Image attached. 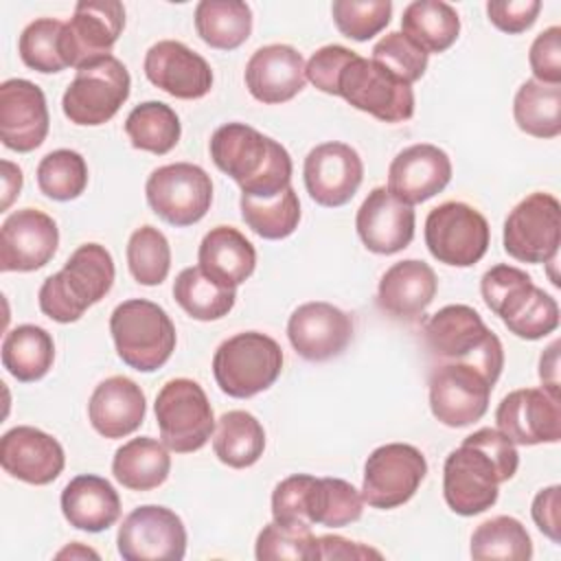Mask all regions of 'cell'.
<instances>
[{"label":"cell","instance_id":"obj_1","mask_svg":"<svg viewBox=\"0 0 561 561\" xmlns=\"http://www.w3.org/2000/svg\"><path fill=\"white\" fill-rule=\"evenodd\" d=\"M519 467V454L500 430L482 427L469 434L443 465V495L447 506L462 517L484 513L497 502L500 484Z\"/></svg>","mask_w":561,"mask_h":561},{"label":"cell","instance_id":"obj_2","mask_svg":"<svg viewBox=\"0 0 561 561\" xmlns=\"http://www.w3.org/2000/svg\"><path fill=\"white\" fill-rule=\"evenodd\" d=\"M208 149L215 167L241 186V195L267 199L291 186L289 151L245 123L217 127Z\"/></svg>","mask_w":561,"mask_h":561},{"label":"cell","instance_id":"obj_3","mask_svg":"<svg viewBox=\"0 0 561 561\" xmlns=\"http://www.w3.org/2000/svg\"><path fill=\"white\" fill-rule=\"evenodd\" d=\"M114 259L101 243L79 245L57 274H50L37 294L44 316L59 324L77 322L114 285Z\"/></svg>","mask_w":561,"mask_h":561},{"label":"cell","instance_id":"obj_4","mask_svg":"<svg viewBox=\"0 0 561 561\" xmlns=\"http://www.w3.org/2000/svg\"><path fill=\"white\" fill-rule=\"evenodd\" d=\"M425 348L438 362H465L478 366L493 381L504 368L500 337L469 305H447L423 324Z\"/></svg>","mask_w":561,"mask_h":561},{"label":"cell","instance_id":"obj_5","mask_svg":"<svg viewBox=\"0 0 561 561\" xmlns=\"http://www.w3.org/2000/svg\"><path fill=\"white\" fill-rule=\"evenodd\" d=\"M110 333L123 364L138 373L162 368L175 348V327L167 311L145 298L116 305L110 316Z\"/></svg>","mask_w":561,"mask_h":561},{"label":"cell","instance_id":"obj_6","mask_svg":"<svg viewBox=\"0 0 561 561\" xmlns=\"http://www.w3.org/2000/svg\"><path fill=\"white\" fill-rule=\"evenodd\" d=\"M283 370V348L261 331H243L224 340L213 357V375L221 392L250 399L267 390Z\"/></svg>","mask_w":561,"mask_h":561},{"label":"cell","instance_id":"obj_7","mask_svg":"<svg viewBox=\"0 0 561 561\" xmlns=\"http://www.w3.org/2000/svg\"><path fill=\"white\" fill-rule=\"evenodd\" d=\"M160 438L175 454L202 449L213 432L215 416L204 388L186 377L167 381L153 403Z\"/></svg>","mask_w":561,"mask_h":561},{"label":"cell","instance_id":"obj_8","mask_svg":"<svg viewBox=\"0 0 561 561\" xmlns=\"http://www.w3.org/2000/svg\"><path fill=\"white\" fill-rule=\"evenodd\" d=\"M131 88L129 72L114 55L101 57L77 70L75 79L64 92V116L83 127H96L114 118L127 101Z\"/></svg>","mask_w":561,"mask_h":561},{"label":"cell","instance_id":"obj_9","mask_svg":"<svg viewBox=\"0 0 561 561\" xmlns=\"http://www.w3.org/2000/svg\"><path fill=\"white\" fill-rule=\"evenodd\" d=\"M337 96L383 123H403L414 114L412 85L381 64L355 55L337 79Z\"/></svg>","mask_w":561,"mask_h":561},{"label":"cell","instance_id":"obj_10","mask_svg":"<svg viewBox=\"0 0 561 561\" xmlns=\"http://www.w3.org/2000/svg\"><path fill=\"white\" fill-rule=\"evenodd\" d=\"M489 241V221L465 202H443L425 219V245L438 263L471 267L486 254Z\"/></svg>","mask_w":561,"mask_h":561},{"label":"cell","instance_id":"obj_11","mask_svg":"<svg viewBox=\"0 0 561 561\" xmlns=\"http://www.w3.org/2000/svg\"><path fill=\"white\" fill-rule=\"evenodd\" d=\"M147 204L167 224L175 228L193 226L210 208V175L191 162H173L151 171L145 184Z\"/></svg>","mask_w":561,"mask_h":561},{"label":"cell","instance_id":"obj_12","mask_svg":"<svg viewBox=\"0 0 561 561\" xmlns=\"http://www.w3.org/2000/svg\"><path fill=\"white\" fill-rule=\"evenodd\" d=\"M493 386L473 364L438 362L430 375V410L447 427H467L486 414Z\"/></svg>","mask_w":561,"mask_h":561},{"label":"cell","instance_id":"obj_13","mask_svg":"<svg viewBox=\"0 0 561 561\" xmlns=\"http://www.w3.org/2000/svg\"><path fill=\"white\" fill-rule=\"evenodd\" d=\"M427 476V460L414 445L386 443L364 465L362 497L368 506L390 511L405 504Z\"/></svg>","mask_w":561,"mask_h":561},{"label":"cell","instance_id":"obj_14","mask_svg":"<svg viewBox=\"0 0 561 561\" xmlns=\"http://www.w3.org/2000/svg\"><path fill=\"white\" fill-rule=\"evenodd\" d=\"M504 250L522 263H548L559 254L561 204L550 193L526 195L504 221Z\"/></svg>","mask_w":561,"mask_h":561},{"label":"cell","instance_id":"obj_15","mask_svg":"<svg viewBox=\"0 0 561 561\" xmlns=\"http://www.w3.org/2000/svg\"><path fill=\"white\" fill-rule=\"evenodd\" d=\"M116 548L125 561H180L186 554V528L171 508L145 504L123 519Z\"/></svg>","mask_w":561,"mask_h":561},{"label":"cell","instance_id":"obj_16","mask_svg":"<svg viewBox=\"0 0 561 561\" xmlns=\"http://www.w3.org/2000/svg\"><path fill=\"white\" fill-rule=\"evenodd\" d=\"M125 28V7L118 0H81L61 33V55L68 66L81 68L112 53Z\"/></svg>","mask_w":561,"mask_h":561},{"label":"cell","instance_id":"obj_17","mask_svg":"<svg viewBox=\"0 0 561 561\" xmlns=\"http://www.w3.org/2000/svg\"><path fill=\"white\" fill-rule=\"evenodd\" d=\"M302 178L305 188L316 204L337 208L355 197L364 180V162L351 145L331 140L307 153Z\"/></svg>","mask_w":561,"mask_h":561},{"label":"cell","instance_id":"obj_18","mask_svg":"<svg viewBox=\"0 0 561 561\" xmlns=\"http://www.w3.org/2000/svg\"><path fill=\"white\" fill-rule=\"evenodd\" d=\"M287 337L302 359L327 362L342 355L353 340V318L324 300L305 302L291 311Z\"/></svg>","mask_w":561,"mask_h":561},{"label":"cell","instance_id":"obj_19","mask_svg":"<svg viewBox=\"0 0 561 561\" xmlns=\"http://www.w3.org/2000/svg\"><path fill=\"white\" fill-rule=\"evenodd\" d=\"M497 430L515 445L559 443L561 408L559 397L543 388H519L508 392L495 410Z\"/></svg>","mask_w":561,"mask_h":561},{"label":"cell","instance_id":"obj_20","mask_svg":"<svg viewBox=\"0 0 561 561\" xmlns=\"http://www.w3.org/2000/svg\"><path fill=\"white\" fill-rule=\"evenodd\" d=\"M57 245L59 230L55 219L37 208H20L0 228V270H39L55 256Z\"/></svg>","mask_w":561,"mask_h":561},{"label":"cell","instance_id":"obj_21","mask_svg":"<svg viewBox=\"0 0 561 561\" xmlns=\"http://www.w3.org/2000/svg\"><path fill=\"white\" fill-rule=\"evenodd\" d=\"M50 116L46 96L28 79H7L0 85V138L18 153L37 149L48 134Z\"/></svg>","mask_w":561,"mask_h":561},{"label":"cell","instance_id":"obj_22","mask_svg":"<svg viewBox=\"0 0 561 561\" xmlns=\"http://www.w3.org/2000/svg\"><path fill=\"white\" fill-rule=\"evenodd\" d=\"M147 79L175 99H202L213 88V70L208 61L175 39L153 44L145 55Z\"/></svg>","mask_w":561,"mask_h":561},{"label":"cell","instance_id":"obj_23","mask_svg":"<svg viewBox=\"0 0 561 561\" xmlns=\"http://www.w3.org/2000/svg\"><path fill=\"white\" fill-rule=\"evenodd\" d=\"M414 208L397 199L386 186H375L355 215L362 243L375 254H397L414 239Z\"/></svg>","mask_w":561,"mask_h":561},{"label":"cell","instance_id":"obj_24","mask_svg":"<svg viewBox=\"0 0 561 561\" xmlns=\"http://www.w3.org/2000/svg\"><path fill=\"white\" fill-rule=\"evenodd\" d=\"M451 180L449 156L430 142L410 145L394 156L388 169V191L414 206L438 195Z\"/></svg>","mask_w":561,"mask_h":561},{"label":"cell","instance_id":"obj_25","mask_svg":"<svg viewBox=\"0 0 561 561\" xmlns=\"http://www.w3.org/2000/svg\"><path fill=\"white\" fill-rule=\"evenodd\" d=\"M0 465L9 476L42 486L59 478L66 456L59 440L50 434L31 425H18L0 438Z\"/></svg>","mask_w":561,"mask_h":561},{"label":"cell","instance_id":"obj_26","mask_svg":"<svg viewBox=\"0 0 561 561\" xmlns=\"http://www.w3.org/2000/svg\"><path fill=\"white\" fill-rule=\"evenodd\" d=\"M245 88L267 105L291 101L307 83L305 59L289 44H267L245 64Z\"/></svg>","mask_w":561,"mask_h":561},{"label":"cell","instance_id":"obj_27","mask_svg":"<svg viewBox=\"0 0 561 561\" xmlns=\"http://www.w3.org/2000/svg\"><path fill=\"white\" fill-rule=\"evenodd\" d=\"M145 412V392L134 379L123 375L103 379L88 401V419L105 438H123L134 434L142 425Z\"/></svg>","mask_w":561,"mask_h":561},{"label":"cell","instance_id":"obj_28","mask_svg":"<svg viewBox=\"0 0 561 561\" xmlns=\"http://www.w3.org/2000/svg\"><path fill=\"white\" fill-rule=\"evenodd\" d=\"M438 289L434 270L419 259L390 265L377 287V305L397 320H416L425 313Z\"/></svg>","mask_w":561,"mask_h":561},{"label":"cell","instance_id":"obj_29","mask_svg":"<svg viewBox=\"0 0 561 561\" xmlns=\"http://www.w3.org/2000/svg\"><path fill=\"white\" fill-rule=\"evenodd\" d=\"M61 513L72 528L101 533L114 526L121 517V497L110 480L83 473L64 486Z\"/></svg>","mask_w":561,"mask_h":561},{"label":"cell","instance_id":"obj_30","mask_svg":"<svg viewBox=\"0 0 561 561\" xmlns=\"http://www.w3.org/2000/svg\"><path fill=\"white\" fill-rule=\"evenodd\" d=\"M199 267L224 287L237 289L256 267L254 245L232 226H217L208 230L197 252Z\"/></svg>","mask_w":561,"mask_h":561},{"label":"cell","instance_id":"obj_31","mask_svg":"<svg viewBox=\"0 0 561 561\" xmlns=\"http://www.w3.org/2000/svg\"><path fill=\"white\" fill-rule=\"evenodd\" d=\"M171 471V456L164 443L138 436L123 443L112 460V473L129 491L158 489Z\"/></svg>","mask_w":561,"mask_h":561},{"label":"cell","instance_id":"obj_32","mask_svg":"<svg viewBox=\"0 0 561 561\" xmlns=\"http://www.w3.org/2000/svg\"><path fill=\"white\" fill-rule=\"evenodd\" d=\"M401 33L430 53H445L460 33L456 9L443 0H414L403 9Z\"/></svg>","mask_w":561,"mask_h":561},{"label":"cell","instance_id":"obj_33","mask_svg":"<svg viewBox=\"0 0 561 561\" xmlns=\"http://www.w3.org/2000/svg\"><path fill=\"white\" fill-rule=\"evenodd\" d=\"M55 362V342L37 324H20L2 340V366L22 383L42 379Z\"/></svg>","mask_w":561,"mask_h":561},{"label":"cell","instance_id":"obj_34","mask_svg":"<svg viewBox=\"0 0 561 561\" xmlns=\"http://www.w3.org/2000/svg\"><path fill=\"white\" fill-rule=\"evenodd\" d=\"M195 31L210 48L234 50L252 33V11L241 0H202L195 7Z\"/></svg>","mask_w":561,"mask_h":561},{"label":"cell","instance_id":"obj_35","mask_svg":"<svg viewBox=\"0 0 561 561\" xmlns=\"http://www.w3.org/2000/svg\"><path fill=\"white\" fill-rule=\"evenodd\" d=\"M213 449L215 456L232 469L252 467L265 449L263 425L254 414L245 410L224 412L217 421Z\"/></svg>","mask_w":561,"mask_h":561},{"label":"cell","instance_id":"obj_36","mask_svg":"<svg viewBox=\"0 0 561 561\" xmlns=\"http://www.w3.org/2000/svg\"><path fill=\"white\" fill-rule=\"evenodd\" d=\"M517 127L535 138H557L561 134V85L528 79L513 101Z\"/></svg>","mask_w":561,"mask_h":561},{"label":"cell","instance_id":"obj_37","mask_svg":"<svg viewBox=\"0 0 561 561\" xmlns=\"http://www.w3.org/2000/svg\"><path fill=\"white\" fill-rule=\"evenodd\" d=\"M175 302L193 318L202 322L219 320L234 307L237 291L213 280L199 265L184 267L173 283Z\"/></svg>","mask_w":561,"mask_h":561},{"label":"cell","instance_id":"obj_38","mask_svg":"<svg viewBox=\"0 0 561 561\" xmlns=\"http://www.w3.org/2000/svg\"><path fill=\"white\" fill-rule=\"evenodd\" d=\"M125 134L134 149L164 156L178 145L182 125L171 105L162 101H145L127 114Z\"/></svg>","mask_w":561,"mask_h":561},{"label":"cell","instance_id":"obj_39","mask_svg":"<svg viewBox=\"0 0 561 561\" xmlns=\"http://www.w3.org/2000/svg\"><path fill=\"white\" fill-rule=\"evenodd\" d=\"M239 206L245 226L270 241L289 237L300 221V202L291 186L267 199L241 195Z\"/></svg>","mask_w":561,"mask_h":561},{"label":"cell","instance_id":"obj_40","mask_svg":"<svg viewBox=\"0 0 561 561\" xmlns=\"http://www.w3.org/2000/svg\"><path fill=\"white\" fill-rule=\"evenodd\" d=\"M469 552L473 559L528 561L533 557V541L519 519L511 515H497L482 522L473 530Z\"/></svg>","mask_w":561,"mask_h":561},{"label":"cell","instance_id":"obj_41","mask_svg":"<svg viewBox=\"0 0 561 561\" xmlns=\"http://www.w3.org/2000/svg\"><path fill=\"white\" fill-rule=\"evenodd\" d=\"M39 191L57 202L77 199L88 186V164L79 151L55 149L37 164Z\"/></svg>","mask_w":561,"mask_h":561},{"label":"cell","instance_id":"obj_42","mask_svg":"<svg viewBox=\"0 0 561 561\" xmlns=\"http://www.w3.org/2000/svg\"><path fill=\"white\" fill-rule=\"evenodd\" d=\"M127 267L136 283L160 285L171 270V245L153 226H140L127 241Z\"/></svg>","mask_w":561,"mask_h":561},{"label":"cell","instance_id":"obj_43","mask_svg":"<svg viewBox=\"0 0 561 561\" xmlns=\"http://www.w3.org/2000/svg\"><path fill=\"white\" fill-rule=\"evenodd\" d=\"M535 289L533 278L513 265H493L484 272L480 280V294L486 302V307L504 320L513 318L530 298Z\"/></svg>","mask_w":561,"mask_h":561},{"label":"cell","instance_id":"obj_44","mask_svg":"<svg viewBox=\"0 0 561 561\" xmlns=\"http://www.w3.org/2000/svg\"><path fill=\"white\" fill-rule=\"evenodd\" d=\"M364 497L351 482L342 478H318L311 526L320 524L327 528H342L362 517Z\"/></svg>","mask_w":561,"mask_h":561},{"label":"cell","instance_id":"obj_45","mask_svg":"<svg viewBox=\"0 0 561 561\" xmlns=\"http://www.w3.org/2000/svg\"><path fill=\"white\" fill-rule=\"evenodd\" d=\"M66 22L55 18H39L31 22L18 42V53L24 66L50 75L64 70L68 64L61 55V33Z\"/></svg>","mask_w":561,"mask_h":561},{"label":"cell","instance_id":"obj_46","mask_svg":"<svg viewBox=\"0 0 561 561\" xmlns=\"http://www.w3.org/2000/svg\"><path fill=\"white\" fill-rule=\"evenodd\" d=\"M254 557L259 561H274V559H302L316 561L318 554V537L311 533L307 524H280L270 522L256 537Z\"/></svg>","mask_w":561,"mask_h":561},{"label":"cell","instance_id":"obj_47","mask_svg":"<svg viewBox=\"0 0 561 561\" xmlns=\"http://www.w3.org/2000/svg\"><path fill=\"white\" fill-rule=\"evenodd\" d=\"M331 15L337 31L355 42H366L383 31L392 15L390 0H335Z\"/></svg>","mask_w":561,"mask_h":561},{"label":"cell","instance_id":"obj_48","mask_svg":"<svg viewBox=\"0 0 561 561\" xmlns=\"http://www.w3.org/2000/svg\"><path fill=\"white\" fill-rule=\"evenodd\" d=\"M427 53L416 46L410 37H405L401 31H392L383 35L373 46V61L381 64L386 70H390L394 77L412 85L425 75L427 68Z\"/></svg>","mask_w":561,"mask_h":561},{"label":"cell","instance_id":"obj_49","mask_svg":"<svg viewBox=\"0 0 561 561\" xmlns=\"http://www.w3.org/2000/svg\"><path fill=\"white\" fill-rule=\"evenodd\" d=\"M318 478L309 473H294L280 480L272 491V517L280 524L311 526V506Z\"/></svg>","mask_w":561,"mask_h":561},{"label":"cell","instance_id":"obj_50","mask_svg":"<svg viewBox=\"0 0 561 561\" xmlns=\"http://www.w3.org/2000/svg\"><path fill=\"white\" fill-rule=\"evenodd\" d=\"M506 329L522 340H541L559 327V305L543 289L535 287L526 305L508 320Z\"/></svg>","mask_w":561,"mask_h":561},{"label":"cell","instance_id":"obj_51","mask_svg":"<svg viewBox=\"0 0 561 561\" xmlns=\"http://www.w3.org/2000/svg\"><path fill=\"white\" fill-rule=\"evenodd\" d=\"M357 53H353L346 46L340 44H329L318 48L307 66H305V77L324 94H335L337 96V79L340 72L344 70V66L355 57Z\"/></svg>","mask_w":561,"mask_h":561},{"label":"cell","instance_id":"obj_52","mask_svg":"<svg viewBox=\"0 0 561 561\" xmlns=\"http://www.w3.org/2000/svg\"><path fill=\"white\" fill-rule=\"evenodd\" d=\"M528 64L537 81L561 85V28L541 31L528 50Z\"/></svg>","mask_w":561,"mask_h":561},{"label":"cell","instance_id":"obj_53","mask_svg":"<svg viewBox=\"0 0 561 561\" xmlns=\"http://www.w3.org/2000/svg\"><path fill=\"white\" fill-rule=\"evenodd\" d=\"M541 11L539 0H491L486 2V15L491 24L508 35L530 28Z\"/></svg>","mask_w":561,"mask_h":561},{"label":"cell","instance_id":"obj_54","mask_svg":"<svg viewBox=\"0 0 561 561\" xmlns=\"http://www.w3.org/2000/svg\"><path fill=\"white\" fill-rule=\"evenodd\" d=\"M533 522L554 543L561 541V486L552 484L541 489L530 506Z\"/></svg>","mask_w":561,"mask_h":561},{"label":"cell","instance_id":"obj_55","mask_svg":"<svg viewBox=\"0 0 561 561\" xmlns=\"http://www.w3.org/2000/svg\"><path fill=\"white\" fill-rule=\"evenodd\" d=\"M318 554L320 559H381L379 550L357 541H348L340 535L318 537Z\"/></svg>","mask_w":561,"mask_h":561},{"label":"cell","instance_id":"obj_56","mask_svg":"<svg viewBox=\"0 0 561 561\" xmlns=\"http://www.w3.org/2000/svg\"><path fill=\"white\" fill-rule=\"evenodd\" d=\"M539 377L543 390L552 397H559V342H552L539 359Z\"/></svg>","mask_w":561,"mask_h":561},{"label":"cell","instance_id":"obj_57","mask_svg":"<svg viewBox=\"0 0 561 561\" xmlns=\"http://www.w3.org/2000/svg\"><path fill=\"white\" fill-rule=\"evenodd\" d=\"M22 188V171L9 160H2V210L11 206V202L20 195Z\"/></svg>","mask_w":561,"mask_h":561},{"label":"cell","instance_id":"obj_58","mask_svg":"<svg viewBox=\"0 0 561 561\" xmlns=\"http://www.w3.org/2000/svg\"><path fill=\"white\" fill-rule=\"evenodd\" d=\"M55 557H57V559H88V557L99 559V552H94L92 548H85V546L79 543V541H72L70 546H66L64 550H59Z\"/></svg>","mask_w":561,"mask_h":561}]
</instances>
